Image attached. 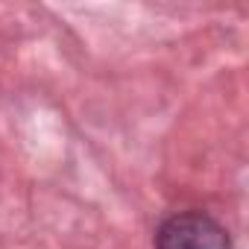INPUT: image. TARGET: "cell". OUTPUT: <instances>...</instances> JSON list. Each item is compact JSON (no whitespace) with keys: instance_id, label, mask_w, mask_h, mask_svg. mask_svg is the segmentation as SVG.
Masks as SVG:
<instances>
[{"instance_id":"1","label":"cell","mask_w":249,"mask_h":249,"mask_svg":"<svg viewBox=\"0 0 249 249\" xmlns=\"http://www.w3.org/2000/svg\"><path fill=\"white\" fill-rule=\"evenodd\" d=\"M156 249H231L229 231L205 211H179L156 231Z\"/></svg>"}]
</instances>
